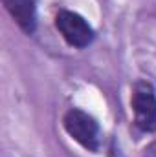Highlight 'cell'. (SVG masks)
<instances>
[{"label": "cell", "instance_id": "5b68a950", "mask_svg": "<svg viewBox=\"0 0 156 157\" xmlns=\"http://www.w3.org/2000/svg\"><path fill=\"white\" fill-rule=\"evenodd\" d=\"M140 157H156V141H153L151 144H147Z\"/></svg>", "mask_w": 156, "mask_h": 157}, {"label": "cell", "instance_id": "7a4b0ae2", "mask_svg": "<svg viewBox=\"0 0 156 157\" xmlns=\"http://www.w3.org/2000/svg\"><path fill=\"white\" fill-rule=\"evenodd\" d=\"M53 26L61 39L74 49H84L96 40V29L77 11L57 9L53 17Z\"/></svg>", "mask_w": 156, "mask_h": 157}, {"label": "cell", "instance_id": "277c9868", "mask_svg": "<svg viewBox=\"0 0 156 157\" xmlns=\"http://www.w3.org/2000/svg\"><path fill=\"white\" fill-rule=\"evenodd\" d=\"M2 4L18 29L31 37L37 29V0H2Z\"/></svg>", "mask_w": 156, "mask_h": 157}, {"label": "cell", "instance_id": "6da1fadb", "mask_svg": "<svg viewBox=\"0 0 156 157\" xmlns=\"http://www.w3.org/2000/svg\"><path fill=\"white\" fill-rule=\"evenodd\" d=\"M63 128L72 141L90 154H97L101 148L99 122L81 108H70L63 115Z\"/></svg>", "mask_w": 156, "mask_h": 157}, {"label": "cell", "instance_id": "3957f363", "mask_svg": "<svg viewBox=\"0 0 156 157\" xmlns=\"http://www.w3.org/2000/svg\"><path fill=\"white\" fill-rule=\"evenodd\" d=\"M130 110L134 126L143 133L156 132V90L149 80H136L130 88Z\"/></svg>", "mask_w": 156, "mask_h": 157}]
</instances>
